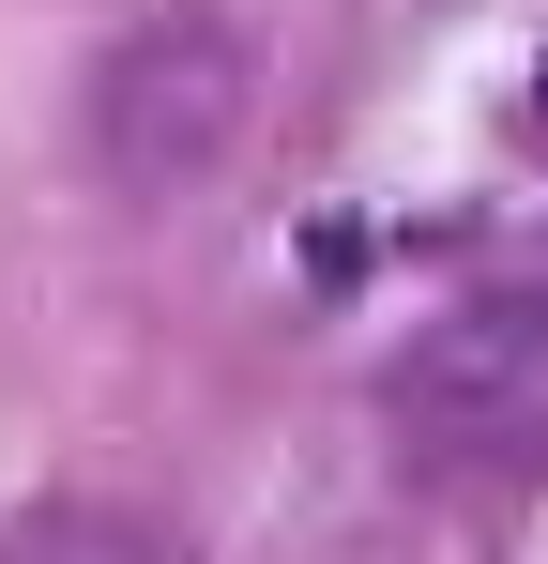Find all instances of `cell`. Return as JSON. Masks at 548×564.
Returning <instances> with one entry per match:
<instances>
[{
	"instance_id": "obj_1",
	"label": "cell",
	"mask_w": 548,
	"mask_h": 564,
	"mask_svg": "<svg viewBox=\"0 0 548 564\" xmlns=\"http://www.w3.org/2000/svg\"><path fill=\"white\" fill-rule=\"evenodd\" d=\"M381 427L427 473H548V290H472L442 305L396 367Z\"/></svg>"
},
{
	"instance_id": "obj_4",
	"label": "cell",
	"mask_w": 548,
	"mask_h": 564,
	"mask_svg": "<svg viewBox=\"0 0 548 564\" xmlns=\"http://www.w3.org/2000/svg\"><path fill=\"white\" fill-rule=\"evenodd\" d=\"M534 107H548V62H534Z\"/></svg>"
},
{
	"instance_id": "obj_2",
	"label": "cell",
	"mask_w": 548,
	"mask_h": 564,
	"mask_svg": "<svg viewBox=\"0 0 548 564\" xmlns=\"http://www.w3.org/2000/svg\"><path fill=\"white\" fill-rule=\"evenodd\" d=\"M244 122H260V46L229 31V15H138L122 46H107V77H91V169L122 198H183L198 169H229L244 153Z\"/></svg>"
},
{
	"instance_id": "obj_3",
	"label": "cell",
	"mask_w": 548,
	"mask_h": 564,
	"mask_svg": "<svg viewBox=\"0 0 548 564\" xmlns=\"http://www.w3.org/2000/svg\"><path fill=\"white\" fill-rule=\"evenodd\" d=\"M0 564H198V534L153 503H107V488H46L0 519Z\"/></svg>"
}]
</instances>
